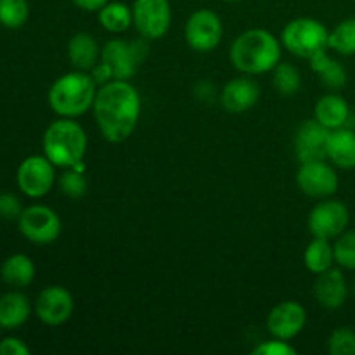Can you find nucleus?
I'll return each instance as SVG.
<instances>
[{"label":"nucleus","instance_id":"obj_29","mask_svg":"<svg viewBox=\"0 0 355 355\" xmlns=\"http://www.w3.org/2000/svg\"><path fill=\"white\" fill-rule=\"evenodd\" d=\"M58 186L64 196L76 200V198H82L83 194L87 193L89 184H87V179L85 175H83L82 170L66 168L64 172L61 173V177H59Z\"/></svg>","mask_w":355,"mask_h":355},{"label":"nucleus","instance_id":"obj_1","mask_svg":"<svg viewBox=\"0 0 355 355\" xmlns=\"http://www.w3.org/2000/svg\"><path fill=\"white\" fill-rule=\"evenodd\" d=\"M99 132L107 142H123L134 134L141 116V96L128 80H111L99 87L92 104Z\"/></svg>","mask_w":355,"mask_h":355},{"label":"nucleus","instance_id":"obj_24","mask_svg":"<svg viewBox=\"0 0 355 355\" xmlns=\"http://www.w3.org/2000/svg\"><path fill=\"white\" fill-rule=\"evenodd\" d=\"M304 263L312 274H321L331 269L335 263V248L329 243V239L312 238L307 248L304 252Z\"/></svg>","mask_w":355,"mask_h":355},{"label":"nucleus","instance_id":"obj_9","mask_svg":"<svg viewBox=\"0 0 355 355\" xmlns=\"http://www.w3.org/2000/svg\"><path fill=\"white\" fill-rule=\"evenodd\" d=\"M350 222L349 208L338 200H322L311 210L307 218L309 231L312 238L336 239L342 232L347 231Z\"/></svg>","mask_w":355,"mask_h":355},{"label":"nucleus","instance_id":"obj_21","mask_svg":"<svg viewBox=\"0 0 355 355\" xmlns=\"http://www.w3.org/2000/svg\"><path fill=\"white\" fill-rule=\"evenodd\" d=\"M31 305L26 295L19 291H9L0 297V328L16 329L28 321Z\"/></svg>","mask_w":355,"mask_h":355},{"label":"nucleus","instance_id":"obj_6","mask_svg":"<svg viewBox=\"0 0 355 355\" xmlns=\"http://www.w3.org/2000/svg\"><path fill=\"white\" fill-rule=\"evenodd\" d=\"M142 40H113L106 42L101 49V61L110 66L114 80H130L137 73L139 66L148 58V44Z\"/></svg>","mask_w":355,"mask_h":355},{"label":"nucleus","instance_id":"obj_33","mask_svg":"<svg viewBox=\"0 0 355 355\" xmlns=\"http://www.w3.org/2000/svg\"><path fill=\"white\" fill-rule=\"evenodd\" d=\"M23 205L21 200L12 193H2L0 194V217L6 220H17L23 211Z\"/></svg>","mask_w":355,"mask_h":355},{"label":"nucleus","instance_id":"obj_13","mask_svg":"<svg viewBox=\"0 0 355 355\" xmlns=\"http://www.w3.org/2000/svg\"><path fill=\"white\" fill-rule=\"evenodd\" d=\"M75 302L64 286L52 284L44 288L35 300V315L47 326L64 324L73 314Z\"/></svg>","mask_w":355,"mask_h":355},{"label":"nucleus","instance_id":"obj_26","mask_svg":"<svg viewBox=\"0 0 355 355\" xmlns=\"http://www.w3.org/2000/svg\"><path fill=\"white\" fill-rule=\"evenodd\" d=\"M329 49L342 55L355 54V17H347L329 31Z\"/></svg>","mask_w":355,"mask_h":355},{"label":"nucleus","instance_id":"obj_22","mask_svg":"<svg viewBox=\"0 0 355 355\" xmlns=\"http://www.w3.org/2000/svg\"><path fill=\"white\" fill-rule=\"evenodd\" d=\"M309 62H311V69L315 75H319L326 89L340 90L347 85V69L343 68L342 62L329 58L326 51L312 55Z\"/></svg>","mask_w":355,"mask_h":355},{"label":"nucleus","instance_id":"obj_2","mask_svg":"<svg viewBox=\"0 0 355 355\" xmlns=\"http://www.w3.org/2000/svg\"><path fill=\"white\" fill-rule=\"evenodd\" d=\"M229 59L232 66L245 75H262L279 64L281 44L270 31L252 28L236 37L229 51Z\"/></svg>","mask_w":355,"mask_h":355},{"label":"nucleus","instance_id":"obj_27","mask_svg":"<svg viewBox=\"0 0 355 355\" xmlns=\"http://www.w3.org/2000/svg\"><path fill=\"white\" fill-rule=\"evenodd\" d=\"M272 85L281 96H295L302 87L300 71L290 62H279L272 69Z\"/></svg>","mask_w":355,"mask_h":355},{"label":"nucleus","instance_id":"obj_11","mask_svg":"<svg viewBox=\"0 0 355 355\" xmlns=\"http://www.w3.org/2000/svg\"><path fill=\"white\" fill-rule=\"evenodd\" d=\"M224 26L217 12L210 9H200L189 16L184 28V38L187 45L196 52H210L220 44Z\"/></svg>","mask_w":355,"mask_h":355},{"label":"nucleus","instance_id":"obj_4","mask_svg":"<svg viewBox=\"0 0 355 355\" xmlns=\"http://www.w3.org/2000/svg\"><path fill=\"white\" fill-rule=\"evenodd\" d=\"M87 134L82 125L73 118H61L52 121L45 130L42 146L44 155L61 168H71L83 162L87 153Z\"/></svg>","mask_w":355,"mask_h":355},{"label":"nucleus","instance_id":"obj_34","mask_svg":"<svg viewBox=\"0 0 355 355\" xmlns=\"http://www.w3.org/2000/svg\"><path fill=\"white\" fill-rule=\"evenodd\" d=\"M30 354V349L26 347V343L19 338H14V336H9V338H3L0 342V355H28Z\"/></svg>","mask_w":355,"mask_h":355},{"label":"nucleus","instance_id":"obj_3","mask_svg":"<svg viewBox=\"0 0 355 355\" xmlns=\"http://www.w3.org/2000/svg\"><path fill=\"white\" fill-rule=\"evenodd\" d=\"M96 82L89 71L64 73L51 85L47 101L51 110L61 118H76L92 110L96 99Z\"/></svg>","mask_w":355,"mask_h":355},{"label":"nucleus","instance_id":"obj_30","mask_svg":"<svg viewBox=\"0 0 355 355\" xmlns=\"http://www.w3.org/2000/svg\"><path fill=\"white\" fill-rule=\"evenodd\" d=\"M333 248H335V262L343 269L355 270V229L342 232L336 238Z\"/></svg>","mask_w":355,"mask_h":355},{"label":"nucleus","instance_id":"obj_5","mask_svg":"<svg viewBox=\"0 0 355 355\" xmlns=\"http://www.w3.org/2000/svg\"><path fill=\"white\" fill-rule=\"evenodd\" d=\"M281 44L286 51L302 59H311L329 49V31L314 17H297L281 31Z\"/></svg>","mask_w":355,"mask_h":355},{"label":"nucleus","instance_id":"obj_32","mask_svg":"<svg viewBox=\"0 0 355 355\" xmlns=\"http://www.w3.org/2000/svg\"><path fill=\"white\" fill-rule=\"evenodd\" d=\"M253 355H297V350L286 342V340L272 338L267 342L259 343L255 349L252 350Z\"/></svg>","mask_w":355,"mask_h":355},{"label":"nucleus","instance_id":"obj_14","mask_svg":"<svg viewBox=\"0 0 355 355\" xmlns=\"http://www.w3.org/2000/svg\"><path fill=\"white\" fill-rule=\"evenodd\" d=\"M329 128L319 123L315 118L298 125L295 132V155L300 163L328 159Z\"/></svg>","mask_w":355,"mask_h":355},{"label":"nucleus","instance_id":"obj_19","mask_svg":"<svg viewBox=\"0 0 355 355\" xmlns=\"http://www.w3.org/2000/svg\"><path fill=\"white\" fill-rule=\"evenodd\" d=\"M68 59L75 69L90 71L101 61L99 44L85 31L75 33L68 42Z\"/></svg>","mask_w":355,"mask_h":355},{"label":"nucleus","instance_id":"obj_23","mask_svg":"<svg viewBox=\"0 0 355 355\" xmlns=\"http://www.w3.org/2000/svg\"><path fill=\"white\" fill-rule=\"evenodd\" d=\"M0 277L9 286L24 288L35 279V263L23 253L10 255L0 267Z\"/></svg>","mask_w":355,"mask_h":355},{"label":"nucleus","instance_id":"obj_25","mask_svg":"<svg viewBox=\"0 0 355 355\" xmlns=\"http://www.w3.org/2000/svg\"><path fill=\"white\" fill-rule=\"evenodd\" d=\"M99 23L110 33H123L134 24L132 9L121 2H107L99 10Z\"/></svg>","mask_w":355,"mask_h":355},{"label":"nucleus","instance_id":"obj_18","mask_svg":"<svg viewBox=\"0 0 355 355\" xmlns=\"http://www.w3.org/2000/svg\"><path fill=\"white\" fill-rule=\"evenodd\" d=\"M314 118L329 130L347 127L350 120L349 103L338 94H326L315 103Z\"/></svg>","mask_w":355,"mask_h":355},{"label":"nucleus","instance_id":"obj_36","mask_svg":"<svg viewBox=\"0 0 355 355\" xmlns=\"http://www.w3.org/2000/svg\"><path fill=\"white\" fill-rule=\"evenodd\" d=\"M71 2L75 3L76 7H80V9L87 10V12H96L101 7L106 6L110 0H71Z\"/></svg>","mask_w":355,"mask_h":355},{"label":"nucleus","instance_id":"obj_10","mask_svg":"<svg viewBox=\"0 0 355 355\" xmlns=\"http://www.w3.org/2000/svg\"><path fill=\"white\" fill-rule=\"evenodd\" d=\"M54 168L55 165L45 155L28 156L21 162L19 168H17V187L28 198H44L54 186Z\"/></svg>","mask_w":355,"mask_h":355},{"label":"nucleus","instance_id":"obj_37","mask_svg":"<svg viewBox=\"0 0 355 355\" xmlns=\"http://www.w3.org/2000/svg\"><path fill=\"white\" fill-rule=\"evenodd\" d=\"M224 2H238V0H224Z\"/></svg>","mask_w":355,"mask_h":355},{"label":"nucleus","instance_id":"obj_7","mask_svg":"<svg viewBox=\"0 0 355 355\" xmlns=\"http://www.w3.org/2000/svg\"><path fill=\"white\" fill-rule=\"evenodd\" d=\"M17 225L21 234L35 245L54 243L61 234V218L45 205H31L24 208L17 218Z\"/></svg>","mask_w":355,"mask_h":355},{"label":"nucleus","instance_id":"obj_31","mask_svg":"<svg viewBox=\"0 0 355 355\" xmlns=\"http://www.w3.org/2000/svg\"><path fill=\"white\" fill-rule=\"evenodd\" d=\"M328 352L331 355H355V331L338 328L329 335Z\"/></svg>","mask_w":355,"mask_h":355},{"label":"nucleus","instance_id":"obj_35","mask_svg":"<svg viewBox=\"0 0 355 355\" xmlns=\"http://www.w3.org/2000/svg\"><path fill=\"white\" fill-rule=\"evenodd\" d=\"M89 73H90V76H92L94 82H96V85H99V87L106 85V83H110L111 80H114L113 73H111V69H110V66L104 64L103 61L97 62V64L94 66V68L90 69Z\"/></svg>","mask_w":355,"mask_h":355},{"label":"nucleus","instance_id":"obj_15","mask_svg":"<svg viewBox=\"0 0 355 355\" xmlns=\"http://www.w3.org/2000/svg\"><path fill=\"white\" fill-rule=\"evenodd\" d=\"M307 322V312L304 305L295 300H286L272 307L267 315V329L272 338L293 340L302 333Z\"/></svg>","mask_w":355,"mask_h":355},{"label":"nucleus","instance_id":"obj_17","mask_svg":"<svg viewBox=\"0 0 355 355\" xmlns=\"http://www.w3.org/2000/svg\"><path fill=\"white\" fill-rule=\"evenodd\" d=\"M314 297L318 304L328 311L342 307L349 297V286L342 270L331 267L326 272L318 274L314 283Z\"/></svg>","mask_w":355,"mask_h":355},{"label":"nucleus","instance_id":"obj_16","mask_svg":"<svg viewBox=\"0 0 355 355\" xmlns=\"http://www.w3.org/2000/svg\"><path fill=\"white\" fill-rule=\"evenodd\" d=\"M260 99V89L248 76L232 78L225 83L220 92V103L229 113H246L252 110Z\"/></svg>","mask_w":355,"mask_h":355},{"label":"nucleus","instance_id":"obj_8","mask_svg":"<svg viewBox=\"0 0 355 355\" xmlns=\"http://www.w3.org/2000/svg\"><path fill=\"white\" fill-rule=\"evenodd\" d=\"M134 26L146 40H159L172 24L168 0H135L132 6Z\"/></svg>","mask_w":355,"mask_h":355},{"label":"nucleus","instance_id":"obj_12","mask_svg":"<svg viewBox=\"0 0 355 355\" xmlns=\"http://www.w3.org/2000/svg\"><path fill=\"white\" fill-rule=\"evenodd\" d=\"M338 184L340 180L335 168L326 159L300 163L297 172V186L307 196L326 200L338 191Z\"/></svg>","mask_w":355,"mask_h":355},{"label":"nucleus","instance_id":"obj_20","mask_svg":"<svg viewBox=\"0 0 355 355\" xmlns=\"http://www.w3.org/2000/svg\"><path fill=\"white\" fill-rule=\"evenodd\" d=\"M328 159L343 170L355 168V132L342 127L329 132Z\"/></svg>","mask_w":355,"mask_h":355},{"label":"nucleus","instance_id":"obj_28","mask_svg":"<svg viewBox=\"0 0 355 355\" xmlns=\"http://www.w3.org/2000/svg\"><path fill=\"white\" fill-rule=\"evenodd\" d=\"M30 7L26 0H0V24L10 30L21 28L28 19Z\"/></svg>","mask_w":355,"mask_h":355},{"label":"nucleus","instance_id":"obj_38","mask_svg":"<svg viewBox=\"0 0 355 355\" xmlns=\"http://www.w3.org/2000/svg\"><path fill=\"white\" fill-rule=\"evenodd\" d=\"M352 290H354V295H355V281H354V286H352Z\"/></svg>","mask_w":355,"mask_h":355}]
</instances>
